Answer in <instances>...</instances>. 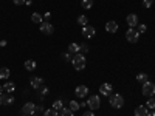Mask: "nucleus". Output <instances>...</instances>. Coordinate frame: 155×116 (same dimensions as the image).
I'll return each instance as SVG.
<instances>
[{"instance_id":"4468645a","label":"nucleus","mask_w":155,"mask_h":116,"mask_svg":"<svg viewBox=\"0 0 155 116\" xmlns=\"http://www.w3.org/2000/svg\"><path fill=\"white\" fill-rule=\"evenodd\" d=\"M147 113H149V111H147V107H146V105H140V107L135 108V113H134V114H135V116H147Z\"/></svg>"},{"instance_id":"e433bc0d","label":"nucleus","mask_w":155,"mask_h":116,"mask_svg":"<svg viewBox=\"0 0 155 116\" xmlns=\"http://www.w3.org/2000/svg\"><path fill=\"white\" fill-rule=\"evenodd\" d=\"M50 17H51V14H50V12H47V14H45V16H44V19H47V20H48V19H50Z\"/></svg>"},{"instance_id":"9b49d317","label":"nucleus","mask_w":155,"mask_h":116,"mask_svg":"<svg viewBox=\"0 0 155 116\" xmlns=\"http://www.w3.org/2000/svg\"><path fill=\"white\" fill-rule=\"evenodd\" d=\"M106 31L110 33V34H115L116 31H118V23H116L115 20H110L106 23Z\"/></svg>"},{"instance_id":"7ed1b4c3","label":"nucleus","mask_w":155,"mask_h":116,"mask_svg":"<svg viewBox=\"0 0 155 116\" xmlns=\"http://www.w3.org/2000/svg\"><path fill=\"white\" fill-rule=\"evenodd\" d=\"M126 39H127V42H130V44H137L138 39H140V33L135 28H129L127 33H126Z\"/></svg>"},{"instance_id":"dca6fc26","label":"nucleus","mask_w":155,"mask_h":116,"mask_svg":"<svg viewBox=\"0 0 155 116\" xmlns=\"http://www.w3.org/2000/svg\"><path fill=\"white\" fill-rule=\"evenodd\" d=\"M3 90H5L6 93H12V92L16 90V84H14V82H6V84L3 85Z\"/></svg>"},{"instance_id":"5701e85b","label":"nucleus","mask_w":155,"mask_h":116,"mask_svg":"<svg viewBox=\"0 0 155 116\" xmlns=\"http://www.w3.org/2000/svg\"><path fill=\"white\" fill-rule=\"evenodd\" d=\"M68 108H70L71 111H78V110L81 108V105L78 104V101H70V102H68Z\"/></svg>"},{"instance_id":"c85d7f7f","label":"nucleus","mask_w":155,"mask_h":116,"mask_svg":"<svg viewBox=\"0 0 155 116\" xmlns=\"http://www.w3.org/2000/svg\"><path fill=\"white\" fill-rule=\"evenodd\" d=\"M146 107H147V108L155 110V98H149V99H147V104H146Z\"/></svg>"},{"instance_id":"f3484780","label":"nucleus","mask_w":155,"mask_h":116,"mask_svg":"<svg viewBox=\"0 0 155 116\" xmlns=\"http://www.w3.org/2000/svg\"><path fill=\"white\" fill-rule=\"evenodd\" d=\"M25 68H27L28 71H34L36 70V62L33 59H28L27 62H25Z\"/></svg>"},{"instance_id":"7c9ffc66","label":"nucleus","mask_w":155,"mask_h":116,"mask_svg":"<svg viewBox=\"0 0 155 116\" xmlns=\"http://www.w3.org/2000/svg\"><path fill=\"white\" fill-rule=\"evenodd\" d=\"M146 30H147V27L146 25H143V23H138V27H137V31L141 34V33H146Z\"/></svg>"},{"instance_id":"2f4dec72","label":"nucleus","mask_w":155,"mask_h":116,"mask_svg":"<svg viewBox=\"0 0 155 116\" xmlns=\"http://www.w3.org/2000/svg\"><path fill=\"white\" fill-rule=\"evenodd\" d=\"M152 3H153V0H143V6L144 8H150Z\"/></svg>"},{"instance_id":"39448f33","label":"nucleus","mask_w":155,"mask_h":116,"mask_svg":"<svg viewBox=\"0 0 155 116\" xmlns=\"http://www.w3.org/2000/svg\"><path fill=\"white\" fill-rule=\"evenodd\" d=\"M141 92H143V95L144 96H147V98H150V96H153L155 95V85L152 84V82H144L143 84V88H141Z\"/></svg>"},{"instance_id":"f8f14e48","label":"nucleus","mask_w":155,"mask_h":116,"mask_svg":"<svg viewBox=\"0 0 155 116\" xmlns=\"http://www.w3.org/2000/svg\"><path fill=\"white\" fill-rule=\"evenodd\" d=\"M112 85L110 84H102L101 87H99V93L102 95V96H110L112 95Z\"/></svg>"},{"instance_id":"20e7f679","label":"nucleus","mask_w":155,"mask_h":116,"mask_svg":"<svg viewBox=\"0 0 155 116\" xmlns=\"http://www.w3.org/2000/svg\"><path fill=\"white\" fill-rule=\"evenodd\" d=\"M87 105L90 107V110L99 108V107H101V98L96 96V95H92V96L88 98V101H87Z\"/></svg>"},{"instance_id":"ea45409f","label":"nucleus","mask_w":155,"mask_h":116,"mask_svg":"<svg viewBox=\"0 0 155 116\" xmlns=\"http://www.w3.org/2000/svg\"><path fill=\"white\" fill-rule=\"evenodd\" d=\"M3 93V87H0V95H2Z\"/></svg>"},{"instance_id":"bb28decb","label":"nucleus","mask_w":155,"mask_h":116,"mask_svg":"<svg viewBox=\"0 0 155 116\" xmlns=\"http://www.w3.org/2000/svg\"><path fill=\"white\" fill-rule=\"evenodd\" d=\"M44 116H58V110H54V108H48V110L44 111Z\"/></svg>"},{"instance_id":"aec40b11","label":"nucleus","mask_w":155,"mask_h":116,"mask_svg":"<svg viewBox=\"0 0 155 116\" xmlns=\"http://www.w3.org/2000/svg\"><path fill=\"white\" fill-rule=\"evenodd\" d=\"M9 68H6V67H3V68H0V79H8L9 77Z\"/></svg>"},{"instance_id":"412c9836","label":"nucleus","mask_w":155,"mask_h":116,"mask_svg":"<svg viewBox=\"0 0 155 116\" xmlns=\"http://www.w3.org/2000/svg\"><path fill=\"white\" fill-rule=\"evenodd\" d=\"M137 81H138L140 84H144V82L149 81V76H147L146 73H140V74L137 76Z\"/></svg>"},{"instance_id":"1a4fd4ad","label":"nucleus","mask_w":155,"mask_h":116,"mask_svg":"<svg viewBox=\"0 0 155 116\" xmlns=\"http://www.w3.org/2000/svg\"><path fill=\"white\" fill-rule=\"evenodd\" d=\"M126 22H127V25H129L130 28L138 27V23H140V20H138V16H137V14H129V16L126 17Z\"/></svg>"},{"instance_id":"4c0bfd02","label":"nucleus","mask_w":155,"mask_h":116,"mask_svg":"<svg viewBox=\"0 0 155 116\" xmlns=\"http://www.w3.org/2000/svg\"><path fill=\"white\" fill-rule=\"evenodd\" d=\"M6 45V40H2V42H0V47H5Z\"/></svg>"},{"instance_id":"a19ab883","label":"nucleus","mask_w":155,"mask_h":116,"mask_svg":"<svg viewBox=\"0 0 155 116\" xmlns=\"http://www.w3.org/2000/svg\"><path fill=\"white\" fill-rule=\"evenodd\" d=\"M31 116H39V114H36V113H34V114H31Z\"/></svg>"},{"instance_id":"f257e3e1","label":"nucleus","mask_w":155,"mask_h":116,"mask_svg":"<svg viewBox=\"0 0 155 116\" xmlns=\"http://www.w3.org/2000/svg\"><path fill=\"white\" fill-rule=\"evenodd\" d=\"M71 63H73L74 70H78V71L84 70V68H85V56L81 54V53H76V54L71 57Z\"/></svg>"},{"instance_id":"6ab92c4d","label":"nucleus","mask_w":155,"mask_h":116,"mask_svg":"<svg viewBox=\"0 0 155 116\" xmlns=\"http://www.w3.org/2000/svg\"><path fill=\"white\" fill-rule=\"evenodd\" d=\"M68 53H71V54H76V53H79V45L78 44H70L68 45Z\"/></svg>"},{"instance_id":"0eeeda50","label":"nucleus","mask_w":155,"mask_h":116,"mask_svg":"<svg viewBox=\"0 0 155 116\" xmlns=\"http://www.w3.org/2000/svg\"><path fill=\"white\" fill-rule=\"evenodd\" d=\"M41 31H42L44 34L50 36V34L54 33V27H53L50 22H42V23H41Z\"/></svg>"},{"instance_id":"2eb2a0df","label":"nucleus","mask_w":155,"mask_h":116,"mask_svg":"<svg viewBox=\"0 0 155 116\" xmlns=\"http://www.w3.org/2000/svg\"><path fill=\"white\" fill-rule=\"evenodd\" d=\"M12 102H14V98L6 95V96H0V104H3V105H11Z\"/></svg>"},{"instance_id":"6e6552de","label":"nucleus","mask_w":155,"mask_h":116,"mask_svg":"<svg viewBox=\"0 0 155 116\" xmlns=\"http://www.w3.org/2000/svg\"><path fill=\"white\" fill-rule=\"evenodd\" d=\"M82 34H84V37H87V39H92V37H95L96 30H95L93 27H90V25H85V27H82Z\"/></svg>"},{"instance_id":"393cba45","label":"nucleus","mask_w":155,"mask_h":116,"mask_svg":"<svg viewBox=\"0 0 155 116\" xmlns=\"http://www.w3.org/2000/svg\"><path fill=\"white\" fill-rule=\"evenodd\" d=\"M81 5H82V8H84V9H90V8L93 6V0H82Z\"/></svg>"},{"instance_id":"c9c22d12","label":"nucleus","mask_w":155,"mask_h":116,"mask_svg":"<svg viewBox=\"0 0 155 116\" xmlns=\"http://www.w3.org/2000/svg\"><path fill=\"white\" fill-rule=\"evenodd\" d=\"M82 116H95V113H93V110H90V111H85Z\"/></svg>"},{"instance_id":"f03ea898","label":"nucleus","mask_w":155,"mask_h":116,"mask_svg":"<svg viewBox=\"0 0 155 116\" xmlns=\"http://www.w3.org/2000/svg\"><path fill=\"white\" fill-rule=\"evenodd\" d=\"M109 102L113 108H123V105H124V99H123L121 95H113L112 93L109 96Z\"/></svg>"},{"instance_id":"f704fd0d","label":"nucleus","mask_w":155,"mask_h":116,"mask_svg":"<svg viewBox=\"0 0 155 116\" xmlns=\"http://www.w3.org/2000/svg\"><path fill=\"white\" fill-rule=\"evenodd\" d=\"M36 111H37V113H42V111H45V110H44V107H41V105H36Z\"/></svg>"},{"instance_id":"58836bf2","label":"nucleus","mask_w":155,"mask_h":116,"mask_svg":"<svg viewBox=\"0 0 155 116\" xmlns=\"http://www.w3.org/2000/svg\"><path fill=\"white\" fill-rule=\"evenodd\" d=\"M147 116H155V111H153V110H152V111H150V113H147Z\"/></svg>"},{"instance_id":"b1692460","label":"nucleus","mask_w":155,"mask_h":116,"mask_svg":"<svg viewBox=\"0 0 155 116\" xmlns=\"http://www.w3.org/2000/svg\"><path fill=\"white\" fill-rule=\"evenodd\" d=\"M53 108H54V110H58V111H61V110L64 108V102H62L61 99L54 101V102H53Z\"/></svg>"},{"instance_id":"4be33fe9","label":"nucleus","mask_w":155,"mask_h":116,"mask_svg":"<svg viewBox=\"0 0 155 116\" xmlns=\"http://www.w3.org/2000/svg\"><path fill=\"white\" fill-rule=\"evenodd\" d=\"M31 22H34V23H41V22H44V17L39 14V12H33V16H31Z\"/></svg>"},{"instance_id":"a211bd4d","label":"nucleus","mask_w":155,"mask_h":116,"mask_svg":"<svg viewBox=\"0 0 155 116\" xmlns=\"http://www.w3.org/2000/svg\"><path fill=\"white\" fill-rule=\"evenodd\" d=\"M48 93V88L45 87V85H42L41 88H37V98L39 99H44V96Z\"/></svg>"},{"instance_id":"cd10ccee","label":"nucleus","mask_w":155,"mask_h":116,"mask_svg":"<svg viewBox=\"0 0 155 116\" xmlns=\"http://www.w3.org/2000/svg\"><path fill=\"white\" fill-rule=\"evenodd\" d=\"M87 17L85 16H79V17H78V25H81V27H85V25H87Z\"/></svg>"},{"instance_id":"423d86ee","label":"nucleus","mask_w":155,"mask_h":116,"mask_svg":"<svg viewBox=\"0 0 155 116\" xmlns=\"http://www.w3.org/2000/svg\"><path fill=\"white\" fill-rule=\"evenodd\" d=\"M22 113H23V116H31V114H34V113H36V105L33 104V102H27V104L22 107Z\"/></svg>"},{"instance_id":"ddd939ff","label":"nucleus","mask_w":155,"mask_h":116,"mask_svg":"<svg viewBox=\"0 0 155 116\" xmlns=\"http://www.w3.org/2000/svg\"><path fill=\"white\" fill-rule=\"evenodd\" d=\"M30 84H31V87L33 88H41L42 85H44V79L42 77H37V76H34V77H31V81H30Z\"/></svg>"},{"instance_id":"9d476101","label":"nucleus","mask_w":155,"mask_h":116,"mask_svg":"<svg viewBox=\"0 0 155 116\" xmlns=\"http://www.w3.org/2000/svg\"><path fill=\"white\" fill-rule=\"evenodd\" d=\"M74 93H76L78 98H85V96H88L90 92H88V88H87L85 85H79V87H76Z\"/></svg>"},{"instance_id":"72a5a7b5","label":"nucleus","mask_w":155,"mask_h":116,"mask_svg":"<svg viewBox=\"0 0 155 116\" xmlns=\"http://www.w3.org/2000/svg\"><path fill=\"white\" fill-rule=\"evenodd\" d=\"M71 57H73V56H71L70 53H64V54H62V59H64V60H71Z\"/></svg>"},{"instance_id":"473e14b6","label":"nucleus","mask_w":155,"mask_h":116,"mask_svg":"<svg viewBox=\"0 0 155 116\" xmlns=\"http://www.w3.org/2000/svg\"><path fill=\"white\" fill-rule=\"evenodd\" d=\"M14 2V5H17V6H20V5H27V0H12Z\"/></svg>"},{"instance_id":"a878e982","label":"nucleus","mask_w":155,"mask_h":116,"mask_svg":"<svg viewBox=\"0 0 155 116\" xmlns=\"http://www.w3.org/2000/svg\"><path fill=\"white\" fill-rule=\"evenodd\" d=\"M61 116H74V111H71L70 108H65V107H64V108L61 110Z\"/></svg>"},{"instance_id":"c756f323","label":"nucleus","mask_w":155,"mask_h":116,"mask_svg":"<svg viewBox=\"0 0 155 116\" xmlns=\"http://www.w3.org/2000/svg\"><path fill=\"white\" fill-rule=\"evenodd\" d=\"M88 50H90V48H88V45H87V44H82V45H79V53H81V54H85V53H88Z\"/></svg>"}]
</instances>
